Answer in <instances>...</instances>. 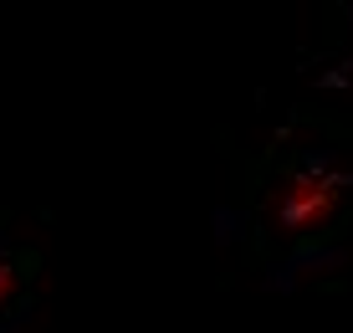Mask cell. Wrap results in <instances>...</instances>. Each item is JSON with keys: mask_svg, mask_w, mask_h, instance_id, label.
I'll list each match as a JSON object with an SVG mask.
<instances>
[{"mask_svg": "<svg viewBox=\"0 0 353 333\" xmlns=\"http://www.w3.org/2000/svg\"><path fill=\"white\" fill-rule=\"evenodd\" d=\"M348 200H353V180L307 159V164H292L272 180L261 216L276 241H318L343 220Z\"/></svg>", "mask_w": 353, "mask_h": 333, "instance_id": "6da1fadb", "label": "cell"}, {"mask_svg": "<svg viewBox=\"0 0 353 333\" xmlns=\"http://www.w3.org/2000/svg\"><path fill=\"white\" fill-rule=\"evenodd\" d=\"M16 298H21V262L16 256H0V318L10 313Z\"/></svg>", "mask_w": 353, "mask_h": 333, "instance_id": "7a4b0ae2", "label": "cell"}]
</instances>
